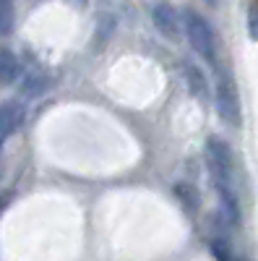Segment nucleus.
Instances as JSON below:
<instances>
[{
	"instance_id": "obj_9",
	"label": "nucleus",
	"mask_w": 258,
	"mask_h": 261,
	"mask_svg": "<svg viewBox=\"0 0 258 261\" xmlns=\"http://www.w3.org/2000/svg\"><path fill=\"white\" fill-rule=\"evenodd\" d=\"M248 34H250V39L258 42V0H253L248 6Z\"/></svg>"
},
{
	"instance_id": "obj_11",
	"label": "nucleus",
	"mask_w": 258,
	"mask_h": 261,
	"mask_svg": "<svg viewBox=\"0 0 258 261\" xmlns=\"http://www.w3.org/2000/svg\"><path fill=\"white\" fill-rule=\"evenodd\" d=\"M175 191H178V199H183L188 204V209H196V201L198 199H196V191H193L190 186H178Z\"/></svg>"
},
{
	"instance_id": "obj_8",
	"label": "nucleus",
	"mask_w": 258,
	"mask_h": 261,
	"mask_svg": "<svg viewBox=\"0 0 258 261\" xmlns=\"http://www.w3.org/2000/svg\"><path fill=\"white\" fill-rule=\"evenodd\" d=\"M16 27V8L13 0H0V37H8Z\"/></svg>"
},
{
	"instance_id": "obj_2",
	"label": "nucleus",
	"mask_w": 258,
	"mask_h": 261,
	"mask_svg": "<svg viewBox=\"0 0 258 261\" xmlns=\"http://www.w3.org/2000/svg\"><path fill=\"white\" fill-rule=\"evenodd\" d=\"M217 68V84H214V102H217V113L230 128L243 125V110H240V94L238 84H235L232 73L224 65H214Z\"/></svg>"
},
{
	"instance_id": "obj_7",
	"label": "nucleus",
	"mask_w": 258,
	"mask_h": 261,
	"mask_svg": "<svg viewBox=\"0 0 258 261\" xmlns=\"http://www.w3.org/2000/svg\"><path fill=\"white\" fill-rule=\"evenodd\" d=\"M18 76H21V63H18V58L13 55V50L0 47V84L11 86Z\"/></svg>"
},
{
	"instance_id": "obj_1",
	"label": "nucleus",
	"mask_w": 258,
	"mask_h": 261,
	"mask_svg": "<svg viewBox=\"0 0 258 261\" xmlns=\"http://www.w3.org/2000/svg\"><path fill=\"white\" fill-rule=\"evenodd\" d=\"M206 167H209L214 188L219 193L224 214L232 222H238L240 201H238V186H235V160H232L230 144L224 139H219V136L206 139Z\"/></svg>"
},
{
	"instance_id": "obj_6",
	"label": "nucleus",
	"mask_w": 258,
	"mask_h": 261,
	"mask_svg": "<svg viewBox=\"0 0 258 261\" xmlns=\"http://www.w3.org/2000/svg\"><path fill=\"white\" fill-rule=\"evenodd\" d=\"M183 73H185V81H188L190 94L196 97V99H201V102H206V99L211 97V86H209V79L204 76V71L198 68L196 63L185 60V63H183Z\"/></svg>"
},
{
	"instance_id": "obj_3",
	"label": "nucleus",
	"mask_w": 258,
	"mask_h": 261,
	"mask_svg": "<svg viewBox=\"0 0 258 261\" xmlns=\"http://www.w3.org/2000/svg\"><path fill=\"white\" fill-rule=\"evenodd\" d=\"M183 32L190 42V47L196 50L206 63L217 65V34H214V27L209 21L193 8H185L183 11Z\"/></svg>"
},
{
	"instance_id": "obj_10",
	"label": "nucleus",
	"mask_w": 258,
	"mask_h": 261,
	"mask_svg": "<svg viewBox=\"0 0 258 261\" xmlns=\"http://www.w3.org/2000/svg\"><path fill=\"white\" fill-rule=\"evenodd\" d=\"M42 92H47V79H29L24 84V94L26 97H37Z\"/></svg>"
},
{
	"instance_id": "obj_13",
	"label": "nucleus",
	"mask_w": 258,
	"mask_h": 261,
	"mask_svg": "<svg viewBox=\"0 0 258 261\" xmlns=\"http://www.w3.org/2000/svg\"><path fill=\"white\" fill-rule=\"evenodd\" d=\"M206 3H209V6H217V0H206Z\"/></svg>"
},
{
	"instance_id": "obj_12",
	"label": "nucleus",
	"mask_w": 258,
	"mask_h": 261,
	"mask_svg": "<svg viewBox=\"0 0 258 261\" xmlns=\"http://www.w3.org/2000/svg\"><path fill=\"white\" fill-rule=\"evenodd\" d=\"M73 3H76V6H83V3H86V0H73Z\"/></svg>"
},
{
	"instance_id": "obj_4",
	"label": "nucleus",
	"mask_w": 258,
	"mask_h": 261,
	"mask_svg": "<svg viewBox=\"0 0 258 261\" xmlns=\"http://www.w3.org/2000/svg\"><path fill=\"white\" fill-rule=\"evenodd\" d=\"M152 21H154V27L162 37H167V39L180 37V16L167 0H159V3L152 6Z\"/></svg>"
},
{
	"instance_id": "obj_5",
	"label": "nucleus",
	"mask_w": 258,
	"mask_h": 261,
	"mask_svg": "<svg viewBox=\"0 0 258 261\" xmlns=\"http://www.w3.org/2000/svg\"><path fill=\"white\" fill-rule=\"evenodd\" d=\"M21 118H24V107L21 102H3L0 105V146L6 144V139L13 136V130L18 128Z\"/></svg>"
}]
</instances>
